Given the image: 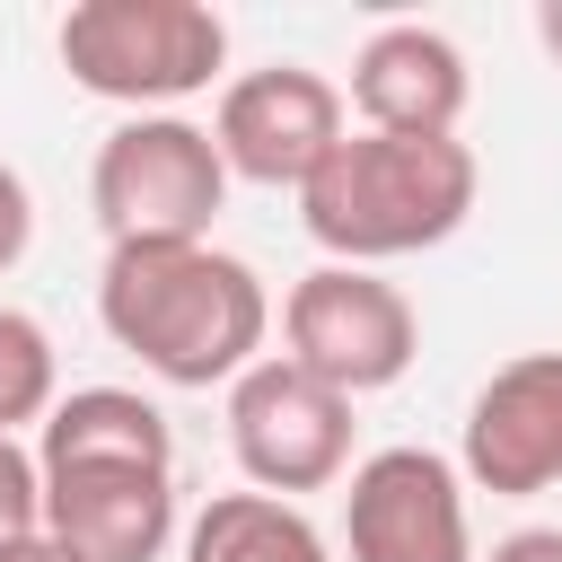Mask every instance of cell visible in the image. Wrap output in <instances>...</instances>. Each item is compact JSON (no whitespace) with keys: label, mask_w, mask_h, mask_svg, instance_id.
I'll return each instance as SVG.
<instances>
[{"label":"cell","mask_w":562,"mask_h":562,"mask_svg":"<svg viewBox=\"0 0 562 562\" xmlns=\"http://www.w3.org/2000/svg\"><path fill=\"white\" fill-rule=\"evenodd\" d=\"M97 325L167 386H228L263 360L272 299L228 246H105Z\"/></svg>","instance_id":"cell-1"},{"label":"cell","mask_w":562,"mask_h":562,"mask_svg":"<svg viewBox=\"0 0 562 562\" xmlns=\"http://www.w3.org/2000/svg\"><path fill=\"white\" fill-rule=\"evenodd\" d=\"M483 167L457 132L413 140V132H342L325 149V167L299 184V220L325 246V263H395L422 246H448L474 220Z\"/></svg>","instance_id":"cell-2"},{"label":"cell","mask_w":562,"mask_h":562,"mask_svg":"<svg viewBox=\"0 0 562 562\" xmlns=\"http://www.w3.org/2000/svg\"><path fill=\"white\" fill-rule=\"evenodd\" d=\"M70 88L132 105V114H176L202 97L228 61V18L202 0H79L53 35Z\"/></svg>","instance_id":"cell-3"},{"label":"cell","mask_w":562,"mask_h":562,"mask_svg":"<svg viewBox=\"0 0 562 562\" xmlns=\"http://www.w3.org/2000/svg\"><path fill=\"white\" fill-rule=\"evenodd\" d=\"M88 211L105 246H202L228 211V167L211 149V123L184 114H123L97 140Z\"/></svg>","instance_id":"cell-4"},{"label":"cell","mask_w":562,"mask_h":562,"mask_svg":"<svg viewBox=\"0 0 562 562\" xmlns=\"http://www.w3.org/2000/svg\"><path fill=\"white\" fill-rule=\"evenodd\" d=\"M228 457L246 492H272V501L325 492L351 474V395L263 351L246 378H228Z\"/></svg>","instance_id":"cell-5"},{"label":"cell","mask_w":562,"mask_h":562,"mask_svg":"<svg viewBox=\"0 0 562 562\" xmlns=\"http://www.w3.org/2000/svg\"><path fill=\"white\" fill-rule=\"evenodd\" d=\"M281 342H290L281 360H299L334 395H378V386H395L413 369L422 316H413V299L395 281H378L360 263H316L281 299Z\"/></svg>","instance_id":"cell-6"},{"label":"cell","mask_w":562,"mask_h":562,"mask_svg":"<svg viewBox=\"0 0 562 562\" xmlns=\"http://www.w3.org/2000/svg\"><path fill=\"white\" fill-rule=\"evenodd\" d=\"M342 132H351V123H342V88H334L325 70H307V61L237 70V79L220 88V114H211L220 167L246 176V184H272V193H281V184L299 193Z\"/></svg>","instance_id":"cell-7"},{"label":"cell","mask_w":562,"mask_h":562,"mask_svg":"<svg viewBox=\"0 0 562 562\" xmlns=\"http://www.w3.org/2000/svg\"><path fill=\"white\" fill-rule=\"evenodd\" d=\"M342 544H351V562H474L465 474L439 448L360 457L351 492H342Z\"/></svg>","instance_id":"cell-8"},{"label":"cell","mask_w":562,"mask_h":562,"mask_svg":"<svg viewBox=\"0 0 562 562\" xmlns=\"http://www.w3.org/2000/svg\"><path fill=\"white\" fill-rule=\"evenodd\" d=\"M457 474L492 501H536L562 483V351H518L474 386Z\"/></svg>","instance_id":"cell-9"},{"label":"cell","mask_w":562,"mask_h":562,"mask_svg":"<svg viewBox=\"0 0 562 562\" xmlns=\"http://www.w3.org/2000/svg\"><path fill=\"white\" fill-rule=\"evenodd\" d=\"M44 536L70 562H158L176 544V474L158 465H53Z\"/></svg>","instance_id":"cell-10"},{"label":"cell","mask_w":562,"mask_h":562,"mask_svg":"<svg viewBox=\"0 0 562 562\" xmlns=\"http://www.w3.org/2000/svg\"><path fill=\"white\" fill-rule=\"evenodd\" d=\"M465 97H474V70L465 53L439 35V26H378L360 53H351V114L360 132H413V140H439L465 123Z\"/></svg>","instance_id":"cell-11"},{"label":"cell","mask_w":562,"mask_h":562,"mask_svg":"<svg viewBox=\"0 0 562 562\" xmlns=\"http://www.w3.org/2000/svg\"><path fill=\"white\" fill-rule=\"evenodd\" d=\"M35 465H158L176 474V430L140 386H70L44 430H35Z\"/></svg>","instance_id":"cell-12"},{"label":"cell","mask_w":562,"mask_h":562,"mask_svg":"<svg viewBox=\"0 0 562 562\" xmlns=\"http://www.w3.org/2000/svg\"><path fill=\"white\" fill-rule=\"evenodd\" d=\"M176 562H334L325 527L299 501L272 492H211L184 518V553Z\"/></svg>","instance_id":"cell-13"},{"label":"cell","mask_w":562,"mask_h":562,"mask_svg":"<svg viewBox=\"0 0 562 562\" xmlns=\"http://www.w3.org/2000/svg\"><path fill=\"white\" fill-rule=\"evenodd\" d=\"M61 404V360L53 334L26 307H0V439H18L26 422L44 430V413Z\"/></svg>","instance_id":"cell-14"},{"label":"cell","mask_w":562,"mask_h":562,"mask_svg":"<svg viewBox=\"0 0 562 562\" xmlns=\"http://www.w3.org/2000/svg\"><path fill=\"white\" fill-rule=\"evenodd\" d=\"M44 527V465L26 439H0V536H35Z\"/></svg>","instance_id":"cell-15"},{"label":"cell","mask_w":562,"mask_h":562,"mask_svg":"<svg viewBox=\"0 0 562 562\" xmlns=\"http://www.w3.org/2000/svg\"><path fill=\"white\" fill-rule=\"evenodd\" d=\"M26 246H35V193L18 167H0V272H18Z\"/></svg>","instance_id":"cell-16"},{"label":"cell","mask_w":562,"mask_h":562,"mask_svg":"<svg viewBox=\"0 0 562 562\" xmlns=\"http://www.w3.org/2000/svg\"><path fill=\"white\" fill-rule=\"evenodd\" d=\"M474 562H562V527H518V536H501V544L474 553Z\"/></svg>","instance_id":"cell-17"},{"label":"cell","mask_w":562,"mask_h":562,"mask_svg":"<svg viewBox=\"0 0 562 562\" xmlns=\"http://www.w3.org/2000/svg\"><path fill=\"white\" fill-rule=\"evenodd\" d=\"M0 562H70V553H61V544L35 527V536H0Z\"/></svg>","instance_id":"cell-18"},{"label":"cell","mask_w":562,"mask_h":562,"mask_svg":"<svg viewBox=\"0 0 562 562\" xmlns=\"http://www.w3.org/2000/svg\"><path fill=\"white\" fill-rule=\"evenodd\" d=\"M536 35H544V44L562 53V0H544V9H536Z\"/></svg>","instance_id":"cell-19"}]
</instances>
